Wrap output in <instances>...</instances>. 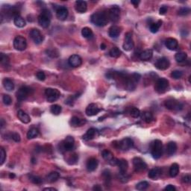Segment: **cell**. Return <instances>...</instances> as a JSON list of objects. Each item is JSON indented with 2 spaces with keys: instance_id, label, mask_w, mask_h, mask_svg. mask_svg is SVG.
<instances>
[{
  "instance_id": "6f0895ef",
  "label": "cell",
  "mask_w": 191,
  "mask_h": 191,
  "mask_svg": "<svg viewBox=\"0 0 191 191\" xmlns=\"http://www.w3.org/2000/svg\"><path fill=\"white\" fill-rule=\"evenodd\" d=\"M190 180H191V177H190V175H185V176H184L182 178V181L184 183H186V184H188V183H190Z\"/></svg>"
},
{
  "instance_id": "f5cc1de1",
  "label": "cell",
  "mask_w": 191,
  "mask_h": 191,
  "mask_svg": "<svg viewBox=\"0 0 191 191\" xmlns=\"http://www.w3.org/2000/svg\"><path fill=\"white\" fill-rule=\"evenodd\" d=\"M36 77L37 79L39 80V81H44L46 79V75L43 72L40 71V72H37V74H36Z\"/></svg>"
},
{
  "instance_id": "d6986e66",
  "label": "cell",
  "mask_w": 191,
  "mask_h": 191,
  "mask_svg": "<svg viewBox=\"0 0 191 191\" xmlns=\"http://www.w3.org/2000/svg\"><path fill=\"white\" fill-rule=\"evenodd\" d=\"M75 8L78 13L84 14L87 10V4L85 1L82 0H78L75 3Z\"/></svg>"
},
{
  "instance_id": "94428289",
  "label": "cell",
  "mask_w": 191,
  "mask_h": 191,
  "mask_svg": "<svg viewBox=\"0 0 191 191\" xmlns=\"http://www.w3.org/2000/svg\"><path fill=\"white\" fill-rule=\"evenodd\" d=\"M131 4L134 5L135 7H137L139 5V3H140V1H137V0H132V1H131Z\"/></svg>"
},
{
  "instance_id": "7a4b0ae2",
  "label": "cell",
  "mask_w": 191,
  "mask_h": 191,
  "mask_svg": "<svg viewBox=\"0 0 191 191\" xmlns=\"http://www.w3.org/2000/svg\"><path fill=\"white\" fill-rule=\"evenodd\" d=\"M52 14L48 9H43L41 14L38 17V23L41 27L46 29L49 26L51 23Z\"/></svg>"
},
{
  "instance_id": "74e56055",
  "label": "cell",
  "mask_w": 191,
  "mask_h": 191,
  "mask_svg": "<svg viewBox=\"0 0 191 191\" xmlns=\"http://www.w3.org/2000/svg\"><path fill=\"white\" fill-rule=\"evenodd\" d=\"M187 58V53L185 52H178L175 54V61L178 63H182V62L185 61L186 59Z\"/></svg>"
},
{
  "instance_id": "f546056e",
  "label": "cell",
  "mask_w": 191,
  "mask_h": 191,
  "mask_svg": "<svg viewBox=\"0 0 191 191\" xmlns=\"http://www.w3.org/2000/svg\"><path fill=\"white\" fill-rule=\"evenodd\" d=\"M117 166L119 167L120 172H126L128 170V162L126 160H125V159L119 160L118 159V162H117Z\"/></svg>"
},
{
  "instance_id": "be15d7a7",
  "label": "cell",
  "mask_w": 191,
  "mask_h": 191,
  "mask_svg": "<svg viewBox=\"0 0 191 191\" xmlns=\"http://www.w3.org/2000/svg\"><path fill=\"white\" fill-rule=\"evenodd\" d=\"M93 190H102V187L99 185H95L93 188Z\"/></svg>"
},
{
  "instance_id": "f1b7e54d",
  "label": "cell",
  "mask_w": 191,
  "mask_h": 191,
  "mask_svg": "<svg viewBox=\"0 0 191 191\" xmlns=\"http://www.w3.org/2000/svg\"><path fill=\"white\" fill-rule=\"evenodd\" d=\"M177 151V144L175 142L171 141L167 146V152L169 155H173Z\"/></svg>"
},
{
  "instance_id": "8fae6325",
  "label": "cell",
  "mask_w": 191,
  "mask_h": 191,
  "mask_svg": "<svg viewBox=\"0 0 191 191\" xmlns=\"http://www.w3.org/2000/svg\"><path fill=\"white\" fill-rule=\"evenodd\" d=\"M123 47L126 51H131L134 48V41H133L132 33L127 32L125 35L124 43H123Z\"/></svg>"
},
{
  "instance_id": "60d3db41",
  "label": "cell",
  "mask_w": 191,
  "mask_h": 191,
  "mask_svg": "<svg viewBox=\"0 0 191 191\" xmlns=\"http://www.w3.org/2000/svg\"><path fill=\"white\" fill-rule=\"evenodd\" d=\"M0 61H1V64L3 67H7V66L9 65L10 60H9L8 56L5 55L4 53H1V55H0Z\"/></svg>"
},
{
  "instance_id": "e7e4bbea",
  "label": "cell",
  "mask_w": 191,
  "mask_h": 191,
  "mask_svg": "<svg viewBox=\"0 0 191 191\" xmlns=\"http://www.w3.org/2000/svg\"><path fill=\"white\" fill-rule=\"evenodd\" d=\"M100 47H101V49L105 50L106 49V45L105 44V43H102L101 46H100Z\"/></svg>"
},
{
  "instance_id": "5b68a950",
  "label": "cell",
  "mask_w": 191,
  "mask_h": 191,
  "mask_svg": "<svg viewBox=\"0 0 191 191\" xmlns=\"http://www.w3.org/2000/svg\"><path fill=\"white\" fill-rule=\"evenodd\" d=\"M14 47L18 51H24L27 47V40L23 36H17L14 40Z\"/></svg>"
},
{
  "instance_id": "7402d4cb",
  "label": "cell",
  "mask_w": 191,
  "mask_h": 191,
  "mask_svg": "<svg viewBox=\"0 0 191 191\" xmlns=\"http://www.w3.org/2000/svg\"><path fill=\"white\" fill-rule=\"evenodd\" d=\"M17 117H18L19 120L23 123H25V124H28V123H29L31 122V118L29 114H26L23 110L18 111V112H17Z\"/></svg>"
},
{
  "instance_id": "6da1fadb",
  "label": "cell",
  "mask_w": 191,
  "mask_h": 191,
  "mask_svg": "<svg viewBox=\"0 0 191 191\" xmlns=\"http://www.w3.org/2000/svg\"><path fill=\"white\" fill-rule=\"evenodd\" d=\"M90 20L91 23L99 26V27H103L106 26L108 21V17L105 12H96L93 14L90 17Z\"/></svg>"
},
{
  "instance_id": "bcb514c9",
  "label": "cell",
  "mask_w": 191,
  "mask_h": 191,
  "mask_svg": "<svg viewBox=\"0 0 191 191\" xmlns=\"http://www.w3.org/2000/svg\"><path fill=\"white\" fill-rule=\"evenodd\" d=\"M171 76L174 79H180L183 76V73L180 70H174L172 72Z\"/></svg>"
},
{
  "instance_id": "e0dca14e",
  "label": "cell",
  "mask_w": 191,
  "mask_h": 191,
  "mask_svg": "<svg viewBox=\"0 0 191 191\" xmlns=\"http://www.w3.org/2000/svg\"><path fill=\"white\" fill-rule=\"evenodd\" d=\"M68 14V10H67V8L65 6H60L56 10V17H57L58 20H62V21H64L67 18Z\"/></svg>"
},
{
  "instance_id": "4fadbf2b",
  "label": "cell",
  "mask_w": 191,
  "mask_h": 191,
  "mask_svg": "<svg viewBox=\"0 0 191 191\" xmlns=\"http://www.w3.org/2000/svg\"><path fill=\"white\" fill-rule=\"evenodd\" d=\"M133 165L136 172H142L145 170L147 167V164L145 161L140 158L136 157L133 159Z\"/></svg>"
},
{
  "instance_id": "b9f144b4",
  "label": "cell",
  "mask_w": 191,
  "mask_h": 191,
  "mask_svg": "<svg viewBox=\"0 0 191 191\" xmlns=\"http://www.w3.org/2000/svg\"><path fill=\"white\" fill-rule=\"evenodd\" d=\"M149 186V183L147 181H140V182H139L136 185V189L138 190H145L148 188Z\"/></svg>"
},
{
  "instance_id": "d6a6232c",
  "label": "cell",
  "mask_w": 191,
  "mask_h": 191,
  "mask_svg": "<svg viewBox=\"0 0 191 191\" xmlns=\"http://www.w3.org/2000/svg\"><path fill=\"white\" fill-rule=\"evenodd\" d=\"M142 117V119L146 122V123H150L153 121L154 120V117H153L152 114L149 111H144L143 114H140Z\"/></svg>"
},
{
  "instance_id": "11a10c76",
  "label": "cell",
  "mask_w": 191,
  "mask_h": 191,
  "mask_svg": "<svg viewBox=\"0 0 191 191\" xmlns=\"http://www.w3.org/2000/svg\"><path fill=\"white\" fill-rule=\"evenodd\" d=\"M11 138L14 140L15 142H20V136L17 132H13L11 133Z\"/></svg>"
},
{
  "instance_id": "9c48e42d",
  "label": "cell",
  "mask_w": 191,
  "mask_h": 191,
  "mask_svg": "<svg viewBox=\"0 0 191 191\" xmlns=\"http://www.w3.org/2000/svg\"><path fill=\"white\" fill-rule=\"evenodd\" d=\"M108 19L112 23H117V22H118L120 17V9L117 5L112 7L108 11Z\"/></svg>"
},
{
  "instance_id": "277c9868",
  "label": "cell",
  "mask_w": 191,
  "mask_h": 191,
  "mask_svg": "<svg viewBox=\"0 0 191 191\" xmlns=\"http://www.w3.org/2000/svg\"><path fill=\"white\" fill-rule=\"evenodd\" d=\"M45 95L49 102H54L60 98L61 92L57 89L47 88L45 90Z\"/></svg>"
},
{
  "instance_id": "ffe728a7",
  "label": "cell",
  "mask_w": 191,
  "mask_h": 191,
  "mask_svg": "<svg viewBox=\"0 0 191 191\" xmlns=\"http://www.w3.org/2000/svg\"><path fill=\"white\" fill-rule=\"evenodd\" d=\"M99 165V161L96 158H91L87 161V164H86V167H87V170L89 172H93L97 169Z\"/></svg>"
},
{
  "instance_id": "2e32d148",
  "label": "cell",
  "mask_w": 191,
  "mask_h": 191,
  "mask_svg": "<svg viewBox=\"0 0 191 191\" xmlns=\"http://www.w3.org/2000/svg\"><path fill=\"white\" fill-rule=\"evenodd\" d=\"M30 37L36 44H40L43 41V36L37 29H32L30 32Z\"/></svg>"
},
{
  "instance_id": "f907efd6",
  "label": "cell",
  "mask_w": 191,
  "mask_h": 191,
  "mask_svg": "<svg viewBox=\"0 0 191 191\" xmlns=\"http://www.w3.org/2000/svg\"><path fill=\"white\" fill-rule=\"evenodd\" d=\"M103 178H104L105 181L106 183H109L111 181V173H110V171L108 170H105L104 172H103Z\"/></svg>"
},
{
  "instance_id": "cb8c5ba5",
  "label": "cell",
  "mask_w": 191,
  "mask_h": 191,
  "mask_svg": "<svg viewBox=\"0 0 191 191\" xmlns=\"http://www.w3.org/2000/svg\"><path fill=\"white\" fill-rule=\"evenodd\" d=\"M86 123V121L83 119H80L78 117H73L70 120V125H71L73 127H79V126H83L84 123Z\"/></svg>"
},
{
  "instance_id": "3957f363",
  "label": "cell",
  "mask_w": 191,
  "mask_h": 191,
  "mask_svg": "<svg viewBox=\"0 0 191 191\" xmlns=\"http://www.w3.org/2000/svg\"><path fill=\"white\" fill-rule=\"evenodd\" d=\"M151 154L155 159H159L163 154V143L161 140H155L152 142Z\"/></svg>"
},
{
  "instance_id": "d4e9b609",
  "label": "cell",
  "mask_w": 191,
  "mask_h": 191,
  "mask_svg": "<svg viewBox=\"0 0 191 191\" xmlns=\"http://www.w3.org/2000/svg\"><path fill=\"white\" fill-rule=\"evenodd\" d=\"M161 174V170L159 167H155V168L152 169L149 172L148 176L149 178H152V179H157L160 177Z\"/></svg>"
},
{
  "instance_id": "681fc988",
  "label": "cell",
  "mask_w": 191,
  "mask_h": 191,
  "mask_svg": "<svg viewBox=\"0 0 191 191\" xmlns=\"http://www.w3.org/2000/svg\"><path fill=\"white\" fill-rule=\"evenodd\" d=\"M79 161V156L76 154H73L72 155V156H70L68 159V163L70 164H75L77 163V161Z\"/></svg>"
},
{
  "instance_id": "f6af8a7d",
  "label": "cell",
  "mask_w": 191,
  "mask_h": 191,
  "mask_svg": "<svg viewBox=\"0 0 191 191\" xmlns=\"http://www.w3.org/2000/svg\"><path fill=\"white\" fill-rule=\"evenodd\" d=\"M140 114H141L140 111L137 108H132L130 111V115L134 118H138L140 117Z\"/></svg>"
},
{
  "instance_id": "680465c9",
  "label": "cell",
  "mask_w": 191,
  "mask_h": 191,
  "mask_svg": "<svg viewBox=\"0 0 191 191\" xmlns=\"http://www.w3.org/2000/svg\"><path fill=\"white\" fill-rule=\"evenodd\" d=\"M164 190H167V191H175L176 190V188L174 187L173 185H172V184H169V185H167V187L164 188Z\"/></svg>"
},
{
  "instance_id": "8d00e7d4",
  "label": "cell",
  "mask_w": 191,
  "mask_h": 191,
  "mask_svg": "<svg viewBox=\"0 0 191 191\" xmlns=\"http://www.w3.org/2000/svg\"><path fill=\"white\" fill-rule=\"evenodd\" d=\"M161 25H162V21H161V20H158V21L156 22V23H152V24L150 25V27H149L150 32H151L152 33H157L158 32Z\"/></svg>"
},
{
  "instance_id": "03108f58",
  "label": "cell",
  "mask_w": 191,
  "mask_h": 191,
  "mask_svg": "<svg viewBox=\"0 0 191 191\" xmlns=\"http://www.w3.org/2000/svg\"><path fill=\"white\" fill-rule=\"evenodd\" d=\"M3 126H4V120L2 119L1 120V128H3Z\"/></svg>"
},
{
  "instance_id": "44dd1931",
  "label": "cell",
  "mask_w": 191,
  "mask_h": 191,
  "mask_svg": "<svg viewBox=\"0 0 191 191\" xmlns=\"http://www.w3.org/2000/svg\"><path fill=\"white\" fill-rule=\"evenodd\" d=\"M165 46L168 49L171 51H174L178 48V40L175 38H168L165 41Z\"/></svg>"
},
{
  "instance_id": "30bf717a",
  "label": "cell",
  "mask_w": 191,
  "mask_h": 191,
  "mask_svg": "<svg viewBox=\"0 0 191 191\" xmlns=\"http://www.w3.org/2000/svg\"><path fill=\"white\" fill-rule=\"evenodd\" d=\"M75 147V140L71 136H68L61 143V148L65 152H70Z\"/></svg>"
},
{
  "instance_id": "8992f818",
  "label": "cell",
  "mask_w": 191,
  "mask_h": 191,
  "mask_svg": "<svg viewBox=\"0 0 191 191\" xmlns=\"http://www.w3.org/2000/svg\"><path fill=\"white\" fill-rule=\"evenodd\" d=\"M169 87V81L164 78H160L157 80L155 85V89L159 93H163Z\"/></svg>"
},
{
  "instance_id": "ac0fdd59",
  "label": "cell",
  "mask_w": 191,
  "mask_h": 191,
  "mask_svg": "<svg viewBox=\"0 0 191 191\" xmlns=\"http://www.w3.org/2000/svg\"><path fill=\"white\" fill-rule=\"evenodd\" d=\"M68 63L72 67H79L82 64V59L78 55H73L69 58Z\"/></svg>"
},
{
  "instance_id": "f35d334b",
  "label": "cell",
  "mask_w": 191,
  "mask_h": 191,
  "mask_svg": "<svg viewBox=\"0 0 191 191\" xmlns=\"http://www.w3.org/2000/svg\"><path fill=\"white\" fill-rule=\"evenodd\" d=\"M122 52L120 50V49L117 47H114L112 48L111 49L109 52V55L111 58H119L120 55H121Z\"/></svg>"
},
{
  "instance_id": "4316f807",
  "label": "cell",
  "mask_w": 191,
  "mask_h": 191,
  "mask_svg": "<svg viewBox=\"0 0 191 191\" xmlns=\"http://www.w3.org/2000/svg\"><path fill=\"white\" fill-rule=\"evenodd\" d=\"M120 32H121V30H120V27L117 26H113L109 29L108 34L112 38H117L120 35Z\"/></svg>"
},
{
  "instance_id": "83f0119b",
  "label": "cell",
  "mask_w": 191,
  "mask_h": 191,
  "mask_svg": "<svg viewBox=\"0 0 191 191\" xmlns=\"http://www.w3.org/2000/svg\"><path fill=\"white\" fill-rule=\"evenodd\" d=\"M3 86H4L5 89L8 91H12L14 89V84L13 81L10 79H5L2 81Z\"/></svg>"
},
{
  "instance_id": "d590c367",
  "label": "cell",
  "mask_w": 191,
  "mask_h": 191,
  "mask_svg": "<svg viewBox=\"0 0 191 191\" xmlns=\"http://www.w3.org/2000/svg\"><path fill=\"white\" fill-rule=\"evenodd\" d=\"M39 135V130L37 128H32L27 133V138L29 140L35 138Z\"/></svg>"
},
{
  "instance_id": "ee69618b",
  "label": "cell",
  "mask_w": 191,
  "mask_h": 191,
  "mask_svg": "<svg viewBox=\"0 0 191 191\" xmlns=\"http://www.w3.org/2000/svg\"><path fill=\"white\" fill-rule=\"evenodd\" d=\"M102 155L103 158L108 161H110L114 158V155L109 150H103L102 152Z\"/></svg>"
},
{
  "instance_id": "1f68e13d",
  "label": "cell",
  "mask_w": 191,
  "mask_h": 191,
  "mask_svg": "<svg viewBox=\"0 0 191 191\" xmlns=\"http://www.w3.org/2000/svg\"><path fill=\"white\" fill-rule=\"evenodd\" d=\"M59 178H60V174L58 172H52V173H49L47 175L46 180H47V181H49V182L53 183L58 181V179Z\"/></svg>"
},
{
  "instance_id": "5bb4252c",
  "label": "cell",
  "mask_w": 191,
  "mask_h": 191,
  "mask_svg": "<svg viewBox=\"0 0 191 191\" xmlns=\"http://www.w3.org/2000/svg\"><path fill=\"white\" fill-rule=\"evenodd\" d=\"M119 147L123 151H128L134 147V141L129 137H126L119 143Z\"/></svg>"
},
{
  "instance_id": "9f6ffc18",
  "label": "cell",
  "mask_w": 191,
  "mask_h": 191,
  "mask_svg": "<svg viewBox=\"0 0 191 191\" xmlns=\"http://www.w3.org/2000/svg\"><path fill=\"white\" fill-rule=\"evenodd\" d=\"M167 10H168V8L166 5L161 6V8L159 9V14L161 15H164L167 12Z\"/></svg>"
},
{
  "instance_id": "91938a15",
  "label": "cell",
  "mask_w": 191,
  "mask_h": 191,
  "mask_svg": "<svg viewBox=\"0 0 191 191\" xmlns=\"http://www.w3.org/2000/svg\"><path fill=\"white\" fill-rule=\"evenodd\" d=\"M109 164H111V166H117V162H118V159L116 158H113L110 161H108Z\"/></svg>"
},
{
  "instance_id": "4dcf8cb0",
  "label": "cell",
  "mask_w": 191,
  "mask_h": 191,
  "mask_svg": "<svg viewBox=\"0 0 191 191\" xmlns=\"http://www.w3.org/2000/svg\"><path fill=\"white\" fill-rule=\"evenodd\" d=\"M178 173H179V166L176 163H174L170 167L169 173H170V175L172 178H174V177H176L178 175Z\"/></svg>"
},
{
  "instance_id": "7dc6e473",
  "label": "cell",
  "mask_w": 191,
  "mask_h": 191,
  "mask_svg": "<svg viewBox=\"0 0 191 191\" xmlns=\"http://www.w3.org/2000/svg\"><path fill=\"white\" fill-rule=\"evenodd\" d=\"M190 12V10L189 8L183 7L179 9V11H178V14L181 15V16H186V15L189 14Z\"/></svg>"
},
{
  "instance_id": "7bdbcfd3",
  "label": "cell",
  "mask_w": 191,
  "mask_h": 191,
  "mask_svg": "<svg viewBox=\"0 0 191 191\" xmlns=\"http://www.w3.org/2000/svg\"><path fill=\"white\" fill-rule=\"evenodd\" d=\"M118 178L120 181H122L123 183L128 182V179H129V176L126 173V172H120L118 175Z\"/></svg>"
},
{
  "instance_id": "816d5d0a",
  "label": "cell",
  "mask_w": 191,
  "mask_h": 191,
  "mask_svg": "<svg viewBox=\"0 0 191 191\" xmlns=\"http://www.w3.org/2000/svg\"><path fill=\"white\" fill-rule=\"evenodd\" d=\"M0 155H1V159H0V164H1V165H2V164H4L5 161V159H6V152L2 147H1V149H0Z\"/></svg>"
},
{
  "instance_id": "c3c4849f",
  "label": "cell",
  "mask_w": 191,
  "mask_h": 191,
  "mask_svg": "<svg viewBox=\"0 0 191 191\" xmlns=\"http://www.w3.org/2000/svg\"><path fill=\"white\" fill-rule=\"evenodd\" d=\"M2 101L5 105H10L12 103V99L9 95L5 94L2 97Z\"/></svg>"
},
{
  "instance_id": "9a60e30c",
  "label": "cell",
  "mask_w": 191,
  "mask_h": 191,
  "mask_svg": "<svg viewBox=\"0 0 191 191\" xmlns=\"http://www.w3.org/2000/svg\"><path fill=\"white\" fill-rule=\"evenodd\" d=\"M102 111V109L99 108L96 104L91 103V104H90L87 108H86L85 113L86 114H87V116H88V117H93V116L97 115V114L100 111Z\"/></svg>"
},
{
  "instance_id": "484cf974",
  "label": "cell",
  "mask_w": 191,
  "mask_h": 191,
  "mask_svg": "<svg viewBox=\"0 0 191 191\" xmlns=\"http://www.w3.org/2000/svg\"><path fill=\"white\" fill-rule=\"evenodd\" d=\"M153 52L152 49H146L140 54V58L142 61H149L152 58Z\"/></svg>"
},
{
  "instance_id": "ab89813d",
  "label": "cell",
  "mask_w": 191,
  "mask_h": 191,
  "mask_svg": "<svg viewBox=\"0 0 191 191\" xmlns=\"http://www.w3.org/2000/svg\"><path fill=\"white\" fill-rule=\"evenodd\" d=\"M61 106H60L59 105H53L51 106V108H50V111L54 115H59L61 113Z\"/></svg>"
},
{
  "instance_id": "6125c7cd",
  "label": "cell",
  "mask_w": 191,
  "mask_h": 191,
  "mask_svg": "<svg viewBox=\"0 0 191 191\" xmlns=\"http://www.w3.org/2000/svg\"><path fill=\"white\" fill-rule=\"evenodd\" d=\"M43 190L44 191H50V190H52V191H57V189H55V188H54V187H46V188H44L43 189Z\"/></svg>"
},
{
  "instance_id": "836d02e7",
  "label": "cell",
  "mask_w": 191,
  "mask_h": 191,
  "mask_svg": "<svg viewBox=\"0 0 191 191\" xmlns=\"http://www.w3.org/2000/svg\"><path fill=\"white\" fill-rule=\"evenodd\" d=\"M14 23L18 28H23L26 26V20L20 16H17L14 18Z\"/></svg>"
},
{
  "instance_id": "db71d44e",
  "label": "cell",
  "mask_w": 191,
  "mask_h": 191,
  "mask_svg": "<svg viewBox=\"0 0 191 191\" xmlns=\"http://www.w3.org/2000/svg\"><path fill=\"white\" fill-rule=\"evenodd\" d=\"M31 181L32 183L36 184H40L42 183V179L38 176H32L31 177Z\"/></svg>"
},
{
  "instance_id": "7c38bea8",
  "label": "cell",
  "mask_w": 191,
  "mask_h": 191,
  "mask_svg": "<svg viewBox=\"0 0 191 191\" xmlns=\"http://www.w3.org/2000/svg\"><path fill=\"white\" fill-rule=\"evenodd\" d=\"M155 66L160 70H165L170 67V62L169 59L166 57L160 58L155 63Z\"/></svg>"
},
{
  "instance_id": "e575fe53",
  "label": "cell",
  "mask_w": 191,
  "mask_h": 191,
  "mask_svg": "<svg viewBox=\"0 0 191 191\" xmlns=\"http://www.w3.org/2000/svg\"><path fill=\"white\" fill-rule=\"evenodd\" d=\"M81 34H82V36L84 38L87 39L92 38L93 36V31L91 30V29H90V28L88 27L83 28L82 30H81Z\"/></svg>"
},
{
  "instance_id": "52a82bcc",
  "label": "cell",
  "mask_w": 191,
  "mask_h": 191,
  "mask_svg": "<svg viewBox=\"0 0 191 191\" xmlns=\"http://www.w3.org/2000/svg\"><path fill=\"white\" fill-rule=\"evenodd\" d=\"M31 92H32V89L30 87H27V86H23L17 92V99L20 102L25 101L26 99H27L29 96L30 95Z\"/></svg>"
},
{
  "instance_id": "003e7915",
  "label": "cell",
  "mask_w": 191,
  "mask_h": 191,
  "mask_svg": "<svg viewBox=\"0 0 191 191\" xmlns=\"http://www.w3.org/2000/svg\"><path fill=\"white\" fill-rule=\"evenodd\" d=\"M15 175L13 174V173H11L10 174V178H14Z\"/></svg>"
},
{
  "instance_id": "ba28073f",
  "label": "cell",
  "mask_w": 191,
  "mask_h": 191,
  "mask_svg": "<svg viewBox=\"0 0 191 191\" xmlns=\"http://www.w3.org/2000/svg\"><path fill=\"white\" fill-rule=\"evenodd\" d=\"M164 105H165V107L167 108L170 109V110L179 111L183 108V105L180 102L173 99L166 100L165 102H164Z\"/></svg>"
},
{
  "instance_id": "603a6c76",
  "label": "cell",
  "mask_w": 191,
  "mask_h": 191,
  "mask_svg": "<svg viewBox=\"0 0 191 191\" xmlns=\"http://www.w3.org/2000/svg\"><path fill=\"white\" fill-rule=\"evenodd\" d=\"M97 134V130L96 129L94 128H91L90 129H88L87 131V132L85 133V134H84L82 137L83 140H93L94 137H96Z\"/></svg>"
}]
</instances>
